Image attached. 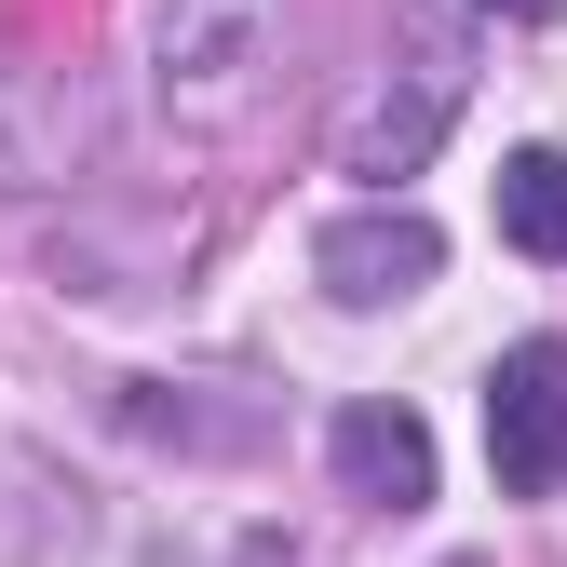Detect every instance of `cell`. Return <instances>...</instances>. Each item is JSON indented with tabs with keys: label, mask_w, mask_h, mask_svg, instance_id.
Masks as SVG:
<instances>
[{
	"label": "cell",
	"mask_w": 567,
	"mask_h": 567,
	"mask_svg": "<svg viewBox=\"0 0 567 567\" xmlns=\"http://www.w3.org/2000/svg\"><path fill=\"white\" fill-rule=\"evenodd\" d=\"M284 54V0H176L163 14V109L176 122H230Z\"/></svg>",
	"instance_id": "1"
},
{
	"label": "cell",
	"mask_w": 567,
	"mask_h": 567,
	"mask_svg": "<svg viewBox=\"0 0 567 567\" xmlns=\"http://www.w3.org/2000/svg\"><path fill=\"white\" fill-rule=\"evenodd\" d=\"M486 460H501L514 501L567 486V338H514L501 379H486Z\"/></svg>",
	"instance_id": "2"
},
{
	"label": "cell",
	"mask_w": 567,
	"mask_h": 567,
	"mask_svg": "<svg viewBox=\"0 0 567 567\" xmlns=\"http://www.w3.org/2000/svg\"><path fill=\"white\" fill-rule=\"evenodd\" d=\"M311 270H324V298L392 311V298H419V284L446 270V230H433V217H405V203H365V217H338V230L311 244Z\"/></svg>",
	"instance_id": "3"
},
{
	"label": "cell",
	"mask_w": 567,
	"mask_h": 567,
	"mask_svg": "<svg viewBox=\"0 0 567 567\" xmlns=\"http://www.w3.org/2000/svg\"><path fill=\"white\" fill-rule=\"evenodd\" d=\"M338 486L365 514H419L433 501V433H419V405H338Z\"/></svg>",
	"instance_id": "4"
},
{
	"label": "cell",
	"mask_w": 567,
	"mask_h": 567,
	"mask_svg": "<svg viewBox=\"0 0 567 567\" xmlns=\"http://www.w3.org/2000/svg\"><path fill=\"white\" fill-rule=\"evenodd\" d=\"M501 244L514 257H567V150H514L501 163Z\"/></svg>",
	"instance_id": "5"
},
{
	"label": "cell",
	"mask_w": 567,
	"mask_h": 567,
	"mask_svg": "<svg viewBox=\"0 0 567 567\" xmlns=\"http://www.w3.org/2000/svg\"><path fill=\"white\" fill-rule=\"evenodd\" d=\"M230 567H298V540H270V527H244V554Z\"/></svg>",
	"instance_id": "6"
},
{
	"label": "cell",
	"mask_w": 567,
	"mask_h": 567,
	"mask_svg": "<svg viewBox=\"0 0 567 567\" xmlns=\"http://www.w3.org/2000/svg\"><path fill=\"white\" fill-rule=\"evenodd\" d=\"M486 14H514V28H540V14H567V0H486Z\"/></svg>",
	"instance_id": "7"
}]
</instances>
